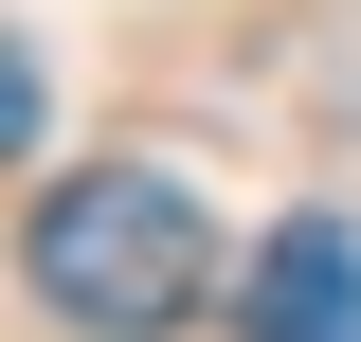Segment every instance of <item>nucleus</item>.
Returning a JSON list of instances; mask_svg holds the SVG:
<instances>
[{"instance_id":"obj_1","label":"nucleus","mask_w":361,"mask_h":342,"mask_svg":"<svg viewBox=\"0 0 361 342\" xmlns=\"http://www.w3.org/2000/svg\"><path fill=\"white\" fill-rule=\"evenodd\" d=\"M199 270H217V234H199V198L163 163H90V180L37 198V306L90 324V342H163L199 306Z\"/></svg>"},{"instance_id":"obj_2","label":"nucleus","mask_w":361,"mask_h":342,"mask_svg":"<svg viewBox=\"0 0 361 342\" xmlns=\"http://www.w3.org/2000/svg\"><path fill=\"white\" fill-rule=\"evenodd\" d=\"M235 342H361V234L343 216H289L235 270Z\"/></svg>"}]
</instances>
